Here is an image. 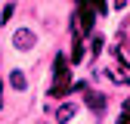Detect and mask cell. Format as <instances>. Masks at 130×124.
Masks as SVG:
<instances>
[{
	"instance_id": "1",
	"label": "cell",
	"mask_w": 130,
	"mask_h": 124,
	"mask_svg": "<svg viewBox=\"0 0 130 124\" xmlns=\"http://www.w3.org/2000/svg\"><path fill=\"white\" fill-rule=\"evenodd\" d=\"M68 65H71V62L65 59V56H56V62H53V87H50V96H65L68 90H74V81H71V74H68Z\"/></svg>"
},
{
	"instance_id": "2",
	"label": "cell",
	"mask_w": 130,
	"mask_h": 124,
	"mask_svg": "<svg viewBox=\"0 0 130 124\" xmlns=\"http://www.w3.org/2000/svg\"><path fill=\"white\" fill-rule=\"evenodd\" d=\"M34 31H28V28H19L12 34V43H15V50H31V46H34Z\"/></svg>"
},
{
	"instance_id": "3",
	"label": "cell",
	"mask_w": 130,
	"mask_h": 124,
	"mask_svg": "<svg viewBox=\"0 0 130 124\" xmlns=\"http://www.w3.org/2000/svg\"><path fill=\"white\" fill-rule=\"evenodd\" d=\"M84 102L93 108V112H99V108H105V96L102 93H96V90H90L87 84H84Z\"/></svg>"
},
{
	"instance_id": "4",
	"label": "cell",
	"mask_w": 130,
	"mask_h": 124,
	"mask_svg": "<svg viewBox=\"0 0 130 124\" xmlns=\"http://www.w3.org/2000/svg\"><path fill=\"white\" fill-rule=\"evenodd\" d=\"M74 25H80L84 31H90V28H93V6H90V3H80V9H77V19H74Z\"/></svg>"
},
{
	"instance_id": "5",
	"label": "cell",
	"mask_w": 130,
	"mask_h": 124,
	"mask_svg": "<svg viewBox=\"0 0 130 124\" xmlns=\"http://www.w3.org/2000/svg\"><path fill=\"white\" fill-rule=\"evenodd\" d=\"M74 112H77V108H74L71 102H62V105L56 108V124H68V121L74 118Z\"/></svg>"
},
{
	"instance_id": "6",
	"label": "cell",
	"mask_w": 130,
	"mask_h": 124,
	"mask_svg": "<svg viewBox=\"0 0 130 124\" xmlns=\"http://www.w3.org/2000/svg\"><path fill=\"white\" fill-rule=\"evenodd\" d=\"M9 87H12V90H25V87H28L25 71H12V74H9Z\"/></svg>"
},
{
	"instance_id": "7",
	"label": "cell",
	"mask_w": 130,
	"mask_h": 124,
	"mask_svg": "<svg viewBox=\"0 0 130 124\" xmlns=\"http://www.w3.org/2000/svg\"><path fill=\"white\" fill-rule=\"evenodd\" d=\"M84 59V43H80V34H74V43H71V65Z\"/></svg>"
},
{
	"instance_id": "8",
	"label": "cell",
	"mask_w": 130,
	"mask_h": 124,
	"mask_svg": "<svg viewBox=\"0 0 130 124\" xmlns=\"http://www.w3.org/2000/svg\"><path fill=\"white\" fill-rule=\"evenodd\" d=\"M12 16H15V3H6V6H3V12H0V22L6 25V22L12 19Z\"/></svg>"
},
{
	"instance_id": "9",
	"label": "cell",
	"mask_w": 130,
	"mask_h": 124,
	"mask_svg": "<svg viewBox=\"0 0 130 124\" xmlns=\"http://www.w3.org/2000/svg\"><path fill=\"white\" fill-rule=\"evenodd\" d=\"M90 6H93L96 12H105V0H90Z\"/></svg>"
},
{
	"instance_id": "10",
	"label": "cell",
	"mask_w": 130,
	"mask_h": 124,
	"mask_svg": "<svg viewBox=\"0 0 130 124\" xmlns=\"http://www.w3.org/2000/svg\"><path fill=\"white\" fill-rule=\"evenodd\" d=\"M118 124H130V108H124V115L118 118Z\"/></svg>"
},
{
	"instance_id": "11",
	"label": "cell",
	"mask_w": 130,
	"mask_h": 124,
	"mask_svg": "<svg viewBox=\"0 0 130 124\" xmlns=\"http://www.w3.org/2000/svg\"><path fill=\"white\" fill-rule=\"evenodd\" d=\"M124 3H127V0H111V6H115V9H121Z\"/></svg>"
},
{
	"instance_id": "12",
	"label": "cell",
	"mask_w": 130,
	"mask_h": 124,
	"mask_svg": "<svg viewBox=\"0 0 130 124\" xmlns=\"http://www.w3.org/2000/svg\"><path fill=\"white\" fill-rule=\"evenodd\" d=\"M0 99H3V81H0ZM0 108H3V102H0Z\"/></svg>"
}]
</instances>
